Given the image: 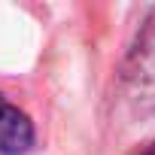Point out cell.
I'll use <instances>...</instances> for the list:
<instances>
[{
	"label": "cell",
	"instance_id": "6da1fadb",
	"mask_svg": "<svg viewBox=\"0 0 155 155\" xmlns=\"http://www.w3.org/2000/svg\"><path fill=\"white\" fill-rule=\"evenodd\" d=\"M122 85L137 110H155V9L140 25L122 67Z\"/></svg>",
	"mask_w": 155,
	"mask_h": 155
},
{
	"label": "cell",
	"instance_id": "7a4b0ae2",
	"mask_svg": "<svg viewBox=\"0 0 155 155\" xmlns=\"http://www.w3.org/2000/svg\"><path fill=\"white\" fill-rule=\"evenodd\" d=\"M34 122L12 104L0 107V152L3 155H25L34 146Z\"/></svg>",
	"mask_w": 155,
	"mask_h": 155
},
{
	"label": "cell",
	"instance_id": "3957f363",
	"mask_svg": "<svg viewBox=\"0 0 155 155\" xmlns=\"http://www.w3.org/2000/svg\"><path fill=\"white\" fill-rule=\"evenodd\" d=\"M3 104H6V101H3V94H0V107H3Z\"/></svg>",
	"mask_w": 155,
	"mask_h": 155
},
{
	"label": "cell",
	"instance_id": "277c9868",
	"mask_svg": "<svg viewBox=\"0 0 155 155\" xmlns=\"http://www.w3.org/2000/svg\"><path fill=\"white\" fill-rule=\"evenodd\" d=\"M146 155H155V149H152V152H146Z\"/></svg>",
	"mask_w": 155,
	"mask_h": 155
}]
</instances>
